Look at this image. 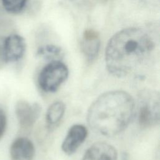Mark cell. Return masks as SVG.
I'll return each instance as SVG.
<instances>
[{"instance_id":"cell-1","label":"cell","mask_w":160,"mask_h":160,"mask_svg":"<svg viewBox=\"0 0 160 160\" xmlns=\"http://www.w3.org/2000/svg\"><path fill=\"white\" fill-rule=\"evenodd\" d=\"M154 46L151 36L142 29L129 28L118 32L106 49L108 71L118 78L127 76L150 55Z\"/></svg>"},{"instance_id":"cell-2","label":"cell","mask_w":160,"mask_h":160,"mask_svg":"<svg viewBox=\"0 0 160 160\" xmlns=\"http://www.w3.org/2000/svg\"><path fill=\"white\" fill-rule=\"evenodd\" d=\"M134 102L132 96L124 91L106 92L90 106L87 120L95 132L113 136L122 132L134 115Z\"/></svg>"},{"instance_id":"cell-3","label":"cell","mask_w":160,"mask_h":160,"mask_svg":"<svg viewBox=\"0 0 160 160\" xmlns=\"http://www.w3.org/2000/svg\"><path fill=\"white\" fill-rule=\"evenodd\" d=\"M158 92L144 90L138 96V122L141 128L153 127L159 122L160 98Z\"/></svg>"},{"instance_id":"cell-4","label":"cell","mask_w":160,"mask_h":160,"mask_svg":"<svg viewBox=\"0 0 160 160\" xmlns=\"http://www.w3.org/2000/svg\"><path fill=\"white\" fill-rule=\"evenodd\" d=\"M68 74V67L61 61H51L41 71L38 76L39 86L45 92H55L66 80Z\"/></svg>"},{"instance_id":"cell-5","label":"cell","mask_w":160,"mask_h":160,"mask_svg":"<svg viewBox=\"0 0 160 160\" xmlns=\"http://www.w3.org/2000/svg\"><path fill=\"white\" fill-rule=\"evenodd\" d=\"M25 51V40L19 34H10L2 40V52L5 63L18 61L22 58Z\"/></svg>"},{"instance_id":"cell-6","label":"cell","mask_w":160,"mask_h":160,"mask_svg":"<svg viewBox=\"0 0 160 160\" xmlns=\"http://www.w3.org/2000/svg\"><path fill=\"white\" fill-rule=\"evenodd\" d=\"M41 108L37 103L31 104L24 100L18 101L15 106V112L21 128L29 129L31 128L38 119Z\"/></svg>"},{"instance_id":"cell-7","label":"cell","mask_w":160,"mask_h":160,"mask_svg":"<svg viewBox=\"0 0 160 160\" xmlns=\"http://www.w3.org/2000/svg\"><path fill=\"white\" fill-rule=\"evenodd\" d=\"M87 135V129L83 125H73L69 128L62 142L61 146L62 150L68 155L72 154L84 141Z\"/></svg>"},{"instance_id":"cell-8","label":"cell","mask_w":160,"mask_h":160,"mask_svg":"<svg viewBox=\"0 0 160 160\" xmlns=\"http://www.w3.org/2000/svg\"><path fill=\"white\" fill-rule=\"evenodd\" d=\"M116 149L105 142H98L91 146L81 160H117Z\"/></svg>"},{"instance_id":"cell-9","label":"cell","mask_w":160,"mask_h":160,"mask_svg":"<svg viewBox=\"0 0 160 160\" xmlns=\"http://www.w3.org/2000/svg\"><path fill=\"white\" fill-rule=\"evenodd\" d=\"M35 149L32 142L24 137L16 139L10 148L11 160H32Z\"/></svg>"},{"instance_id":"cell-10","label":"cell","mask_w":160,"mask_h":160,"mask_svg":"<svg viewBox=\"0 0 160 160\" xmlns=\"http://www.w3.org/2000/svg\"><path fill=\"white\" fill-rule=\"evenodd\" d=\"M100 44L99 34L96 31L92 29L84 31L80 46L83 54L88 61H92L98 56Z\"/></svg>"},{"instance_id":"cell-11","label":"cell","mask_w":160,"mask_h":160,"mask_svg":"<svg viewBox=\"0 0 160 160\" xmlns=\"http://www.w3.org/2000/svg\"><path fill=\"white\" fill-rule=\"evenodd\" d=\"M65 104L62 101L54 102L49 107L46 112V122L49 128L58 124L65 112Z\"/></svg>"},{"instance_id":"cell-12","label":"cell","mask_w":160,"mask_h":160,"mask_svg":"<svg viewBox=\"0 0 160 160\" xmlns=\"http://www.w3.org/2000/svg\"><path fill=\"white\" fill-rule=\"evenodd\" d=\"M37 54L42 59L51 62L61 61L64 56V51L59 46L47 44L40 47L38 49Z\"/></svg>"},{"instance_id":"cell-13","label":"cell","mask_w":160,"mask_h":160,"mask_svg":"<svg viewBox=\"0 0 160 160\" xmlns=\"http://www.w3.org/2000/svg\"><path fill=\"white\" fill-rule=\"evenodd\" d=\"M4 9L11 14H18L24 8L27 0H1Z\"/></svg>"},{"instance_id":"cell-14","label":"cell","mask_w":160,"mask_h":160,"mask_svg":"<svg viewBox=\"0 0 160 160\" xmlns=\"http://www.w3.org/2000/svg\"><path fill=\"white\" fill-rule=\"evenodd\" d=\"M7 119L4 111L0 108V139L2 136L6 127Z\"/></svg>"},{"instance_id":"cell-15","label":"cell","mask_w":160,"mask_h":160,"mask_svg":"<svg viewBox=\"0 0 160 160\" xmlns=\"http://www.w3.org/2000/svg\"><path fill=\"white\" fill-rule=\"evenodd\" d=\"M141 1H143L144 3L153 5V6H156V5L158 6L159 4V0H141Z\"/></svg>"}]
</instances>
